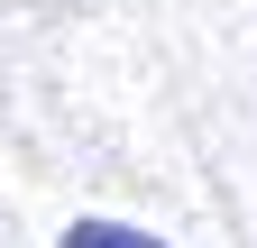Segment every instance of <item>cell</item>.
Segmentation results:
<instances>
[{"instance_id":"1","label":"cell","mask_w":257,"mask_h":248,"mask_svg":"<svg viewBox=\"0 0 257 248\" xmlns=\"http://www.w3.org/2000/svg\"><path fill=\"white\" fill-rule=\"evenodd\" d=\"M64 248H166V239H147V230H128V221H74Z\"/></svg>"}]
</instances>
